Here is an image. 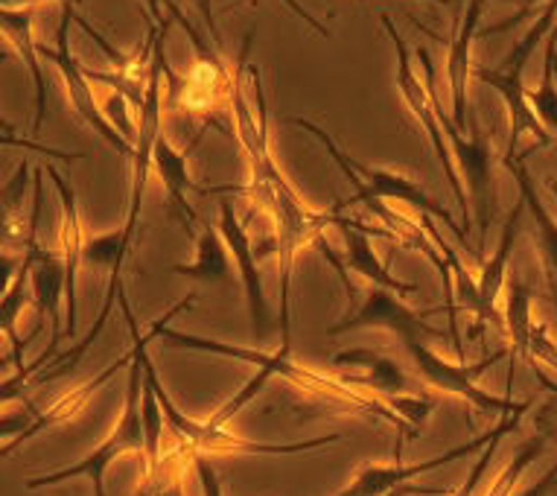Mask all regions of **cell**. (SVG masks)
Segmentation results:
<instances>
[{
  "label": "cell",
  "mask_w": 557,
  "mask_h": 496,
  "mask_svg": "<svg viewBox=\"0 0 557 496\" xmlns=\"http://www.w3.org/2000/svg\"><path fill=\"white\" fill-rule=\"evenodd\" d=\"M0 59H7V55H3V53H0Z\"/></svg>",
  "instance_id": "7bdbcfd3"
},
{
  "label": "cell",
  "mask_w": 557,
  "mask_h": 496,
  "mask_svg": "<svg viewBox=\"0 0 557 496\" xmlns=\"http://www.w3.org/2000/svg\"><path fill=\"white\" fill-rule=\"evenodd\" d=\"M435 3H444V7H447V3H453V0H435Z\"/></svg>",
  "instance_id": "b9f144b4"
},
{
  "label": "cell",
  "mask_w": 557,
  "mask_h": 496,
  "mask_svg": "<svg viewBox=\"0 0 557 496\" xmlns=\"http://www.w3.org/2000/svg\"><path fill=\"white\" fill-rule=\"evenodd\" d=\"M531 303H534V289L522 277L513 275L508 284V298H505V333L511 336V348L517 357L531 362Z\"/></svg>",
  "instance_id": "d4e9b609"
},
{
  "label": "cell",
  "mask_w": 557,
  "mask_h": 496,
  "mask_svg": "<svg viewBox=\"0 0 557 496\" xmlns=\"http://www.w3.org/2000/svg\"><path fill=\"white\" fill-rule=\"evenodd\" d=\"M441 310H411L403 301V295L383 289V286H368L362 293V301L347 303V313L338 319L333 327H327V336H338L347 331H368V327H383V331L406 339H444V331L430 324V315Z\"/></svg>",
  "instance_id": "52a82bcc"
},
{
  "label": "cell",
  "mask_w": 557,
  "mask_h": 496,
  "mask_svg": "<svg viewBox=\"0 0 557 496\" xmlns=\"http://www.w3.org/2000/svg\"><path fill=\"white\" fill-rule=\"evenodd\" d=\"M45 173L53 178L55 190H59V208H62V222H59V251H62L64 266H67V289H64V301H67V322H64V336L74 339L76 336V269L83 266V213H79V202H76L74 184L67 182L50 161L45 164Z\"/></svg>",
  "instance_id": "2e32d148"
},
{
  "label": "cell",
  "mask_w": 557,
  "mask_h": 496,
  "mask_svg": "<svg viewBox=\"0 0 557 496\" xmlns=\"http://www.w3.org/2000/svg\"><path fill=\"white\" fill-rule=\"evenodd\" d=\"M140 421L147 432V470L149 485L158 482V459H161V430H164L166 414L156 392V365L149 362V354H144V388H140Z\"/></svg>",
  "instance_id": "cb8c5ba5"
},
{
  "label": "cell",
  "mask_w": 557,
  "mask_h": 496,
  "mask_svg": "<svg viewBox=\"0 0 557 496\" xmlns=\"http://www.w3.org/2000/svg\"><path fill=\"white\" fill-rule=\"evenodd\" d=\"M38 3H50V0H0V7H10V10H29ZM59 3H83V0H59Z\"/></svg>",
  "instance_id": "f35d334b"
},
{
  "label": "cell",
  "mask_w": 557,
  "mask_h": 496,
  "mask_svg": "<svg viewBox=\"0 0 557 496\" xmlns=\"http://www.w3.org/2000/svg\"><path fill=\"white\" fill-rule=\"evenodd\" d=\"M534 359L546 362V365H552V371H557L555 342L548 339L546 327L540 322H534V327H531V362H534Z\"/></svg>",
  "instance_id": "d6a6232c"
},
{
  "label": "cell",
  "mask_w": 557,
  "mask_h": 496,
  "mask_svg": "<svg viewBox=\"0 0 557 496\" xmlns=\"http://www.w3.org/2000/svg\"><path fill=\"white\" fill-rule=\"evenodd\" d=\"M330 222H333V225H338L342 237H345V255H342V263H345L350 272H357V275H362L374 286L392 289V293H397V295L418 293V284H411V281H397V277H394L392 272L385 269L383 260L376 258L374 243H371V234L397 239L392 231L366 228L362 222L347 220V216H342V213H336V211H330Z\"/></svg>",
  "instance_id": "e0dca14e"
},
{
  "label": "cell",
  "mask_w": 557,
  "mask_h": 496,
  "mask_svg": "<svg viewBox=\"0 0 557 496\" xmlns=\"http://www.w3.org/2000/svg\"><path fill=\"white\" fill-rule=\"evenodd\" d=\"M0 132H3V135H18V129H15L10 120L3 117V114H0Z\"/></svg>",
  "instance_id": "ab89813d"
},
{
  "label": "cell",
  "mask_w": 557,
  "mask_h": 496,
  "mask_svg": "<svg viewBox=\"0 0 557 496\" xmlns=\"http://www.w3.org/2000/svg\"><path fill=\"white\" fill-rule=\"evenodd\" d=\"M255 33H248L246 45L239 50V67L231 83L234 97V114H237V138L243 144L248 161V194L260 202L274 225V248L281 263V348L293 350V315H289V284H293V263L298 248L319 237L324 225H330V213L312 211L304 202L277 164L269 149V111H265V94L260 83V67L248 62Z\"/></svg>",
  "instance_id": "6da1fadb"
},
{
  "label": "cell",
  "mask_w": 557,
  "mask_h": 496,
  "mask_svg": "<svg viewBox=\"0 0 557 496\" xmlns=\"http://www.w3.org/2000/svg\"><path fill=\"white\" fill-rule=\"evenodd\" d=\"M403 348H406L411 365L421 374V380L426 386L438 388V392H447V395L465 397L467 404L475 406V409H482V412L511 414L517 412V409H522V406H531V400H525V404H513L511 397H496L491 395V392H484V388L475 386V377H479L482 371H487L494 362H499V359L505 357V350L491 354V357L482 359L479 365H456V362H447L444 357H438L423 339H406L403 342Z\"/></svg>",
  "instance_id": "8992f818"
},
{
  "label": "cell",
  "mask_w": 557,
  "mask_h": 496,
  "mask_svg": "<svg viewBox=\"0 0 557 496\" xmlns=\"http://www.w3.org/2000/svg\"><path fill=\"white\" fill-rule=\"evenodd\" d=\"M470 74L479 79V83L491 85L499 97H503L505 109H508V123H511V132H508V147H505L503 158H517L520 152V138L522 135H531L537 140V147H548L555 144V138L548 135L546 126L540 123L534 109L529 102V88L522 85L520 71H487V67L475 65Z\"/></svg>",
  "instance_id": "9a60e30c"
},
{
  "label": "cell",
  "mask_w": 557,
  "mask_h": 496,
  "mask_svg": "<svg viewBox=\"0 0 557 496\" xmlns=\"http://www.w3.org/2000/svg\"><path fill=\"white\" fill-rule=\"evenodd\" d=\"M45 166L29 173V161L21 158L12 175L0 187V248L27 251L29 234L41 216V178Z\"/></svg>",
  "instance_id": "8fae6325"
},
{
  "label": "cell",
  "mask_w": 557,
  "mask_h": 496,
  "mask_svg": "<svg viewBox=\"0 0 557 496\" xmlns=\"http://www.w3.org/2000/svg\"><path fill=\"white\" fill-rule=\"evenodd\" d=\"M531 406H534V404H531ZM531 406H522V409H517V412H511V414H505L503 421L496 423L494 435H491V442H487V447H484V450L479 452V459H475L473 470H470V476L465 479V485L458 487V491L453 496H473V491H475V487H479V482H482V479H484L487 468L494 464L496 450H499V444H503V438H505V435H508V432L513 430V426H517V423H520V418L525 412H529Z\"/></svg>",
  "instance_id": "f1b7e54d"
},
{
  "label": "cell",
  "mask_w": 557,
  "mask_h": 496,
  "mask_svg": "<svg viewBox=\"0 0 557 496\" xmlns=\"http://www.w3.org/2000/svg\"><path fill=\"white\" fill-rule=\"evenodd\" d=\"M196 3V10H199L201 21L208 24V29H211V38L213 45L220 47V27H216V18H213V0H193Z\"/></svg>",
  "instance_id": "74e56055"
},
{
  "label": "cell",
  "mask_w": 557,
  "mask_h": 496,
  "mask_svg": "<svg viewBox=\"0 0 557 496\" xmlns=\"http://www.w3.org/2000/svg\"><path fill=\"white\" fill-rule=\"evenodd\" d=\"M0 147L27 149V152H38V156L50 158V161H83V158H88L85 152H64V149L45 147V144H38V140L21 138V135H3V132H0Z\"/></svg>",
  "instance_id": "4dcf8cb0"
},
{
  "label": "cell",
  "mask_w": 557,
  "mask_h": 496,
  "mask_svg": "<svg viewBox=\"0 0 557 496\" xmlns=\"http://www.w3.org/2000/svg\"><path fill=\"white\" fill-rule=\"evenodd\" d=\"M156 392L158 400L164 406L166 426L173 430L175 444L178 450H184L187 456L193 452H231V456H293V452H307L319 450V447H330V444H338L345 435H319V438H307V442L295 444H263V442H248L243 435H234L225 426H213V423H199L190 414H184L178 406L173 404V397L166 395V388L161 386V380L156 374Z\"/></svg>",
  "instance_id": "277c9868"
},
{
  "label": "cell",
  "mask_w": 557,
  "mask_h": 496,
  "mask_svg": "<svg viewBox=\"0 0 557 496\" xmlns=\"http://www.w3.org/2000/svg\"><path fill=\"white\" fill-rule=\"evenodd\" d=\"M534 435H540L548 447H557V400L540 406V412L534 414Z\"/></svg>",
  "instance_id": "e575fe53"
},
{
  "label": "cell",
  "mask_w": 557,
  "mask_h": 496,
  "mask_svg": "<svg viewBox=\"0 0 557 496\" xmlns=\"http://www.w3.org/2000/svg\"><path fill=\"white\" fill-rule=\"evenodd\" d=\"M453 7H456V21H458V15H461V10H465V0H453Z\"/></svg>",
  "instance_id": "60d3db41"
},
{
  "label": "cell",
  "mask_w": 557,
  "mask_h": 496,
  "mask_svg": "<svg viewBox=\"0 0 557 496\" xmlns=\"http://www.w3.org/2000/svg\"><path fill=\"white\" fill-rule=\"evenodd\" d=\"M132 357H135V350H128V354H123V357L117 359V362H111L106 371H100L97 377H91L88 383H83V386H76L71 388L67 395L59 397L50 409H45V412H36V418H33V423H29L27 430L21 432L18 438H12L10 444H0V461L7 459V456H12L15 450H21L24 444L33 442L36 435H41L45 430H50V426H55V423H64V421H71V418H76V414L83 412V406L88 404L94 397V392L100 386H106L114 374H117L120 368L128 365L132 362Z\"/></svg>",
  "instance_id": "d6986e66"
},
{
  "label": "cell",
  "mask_w": 557,
  "mask_h": 496,
  "mask_svg": "<svg viewBox=\"0 0 557 496\" xmlns=\"http://www.w3.org/2000/svg\"><path fill=\"white\" fill-rule=\"evenodd\" d=\"M74 3H62V21H59V29H55V47H38V59H47L53 62L55 71L62 74L64 88H67V97H71V106L79 117L85 120V126H91V132H97L111 149H117L120 156H126L128 161L135 158V147L128 144L114 123L106 117V111L97 106L91 94V85H88V76H85L83 65L76 62L74 53H71V45H67V27L74 21Z\"/></svg>",
  "instance_id": "ba28073f"
},
{
  "label": "cell",
  "mask_w": 557,
  "mask_h": 496,
  "mask_svg": "<svg viewBox=\"0 0 557 496\" xmlns=\"http://www.w3.org/2000/svg\"><path fill=\"white\" fill-rule=\"evenodd\" d=\"M193 468H196V476H199L201 494L205 496H222V482L216 476V470L208 459H205V452H193Z\"/></svg>",
  "instance_id": "836d02e7"
},
{
  "label": "cell",
  "mask_w": 557,
  "mask_h": 496,
  "mask_svg": "<svg viewBox=\"0 0 557 496\" xmlns=\"http://www.w3.org/2000/svg\"><path fill=\"white\" fill-rule=\"evenodd\" d=\"M199 140L201 132L199 138L190 144V149L182 152V149H175L173 144L161 135V138L156 140V149H152V166H156V173L161 175V184H164L166 196H170V211H173L175 220L184 222V228L187 231H193V225H196V211H193L190 202H187V190H199L201 194L199 184L193 182L190 173H187V156L199 147Z\"/></svg>",
  "instance_id": "44dd1931"
},
{
  "label": "cell",
  "mask_w": 557,
  "mask_h": 496,
  "mask_svg": "<svg viewBox=\"0 0 557 496\" xmlns=\"http://www.w3.org/2000/svg\"><path fill=\"white\" fill-rule=\"evenodd\" d=\"M33 10H10L0 7V36L7 38L12 50L21 55V62L27 65L29 76H33V91H36V120H33V135H38L41 123L47 117V100H50V88H47L45 71L38 62V45L33 38Z\"/></svg>",
  "instance_id": "ffe728a7"
},
{
  "label": "cell",
  "mask_w": 557,
  "mask_h": 496,
  "mask_svg": "<svg viewBox=\"0 0 557 496\" xmlns=\"http://www.w3.org/2000/svg\"><path fill=\"white\" fill-rule=\"evenodd\" d=\"M50 354H41V357L36 359V362H29V365L24 368H15L10 377L0 380V406L3 404H12V400H21V404H29L27 400V388H29V380L36 377L38 371H45L47 362H50Z\"/></svg>",
  "instance_id": "f546056e"
},
{
  "label": "cell",
  "mask_w": 557,
  "mask_h": 496,
  "mask_svg": "<svg viewBox=\"0 0 557 496\" xmlns=\"http://www.w3.org/2000/svg\"><path fill=\"white\" fill-rule=\"evenodd\" d=\"M380 21H383L385 33H388V38H392L394 45V53H397V91H400L403 102L409 106L411 117L418 120L423 126V132H426V138H430L432 149H435V156H438L441 161V170H444V175H447V184L449 190H453V196H456L458 208L465 211V216L470 220V202H467V194L465 187H461V178H458L456 166H453V152H449V144H447V132H444V126H441V117H438V94H435V62H432V55L426 47H418L414 50V55L421 59V65L426 67V83L423 85V79L418 76V71H414V65H411V50L409 45H406V38L394 29L392 18L388 15H380Z\"/></svg>",
  "instance_id": "7a4b0ae2"
},
{
  "label": "cell",
  "mask_w": 557,
  "mask_h": 496,
  "mask_svg": "<svg viewBox=\"0 0 557 496\" xmlns=\"http://www.w3.org/2000/svg\"><path fill=\"white\" fill-rule=\"evenodd\" d=\"M546 447H548V444L543 442L540 435H534L531 442L522 444L520 450H517V456L511 459V464L503 470V476L496 479L494 487H491V494H487V496H508V494H511V487L520 482V476L525 473V470H529L531 461L540 459V452L546 450ZM555 487H557V468H552L546 476L540 479V482H534V487H531V491H525L522 496H546L548 491H555Z\"/></svg>",
  "instance_id": "4316f807"
},
{
  "label": "cell",
  "mask_w": 557,
  "mask_h": 496,
  "mask_svg": "<svg viewBox=\"0 0 557 496\" xmlns=\"http://www.w3.org/2000/svg\"><path fill=\"white\" fill-rule=\"evenodd\" d=\"M333 365H347V368H359L362 377H350L357 386L368 388L371 395L383 397L385 404H392L397 412L421 430L423 421L430 418L432 412V400L430 397H418L409 395V377L403 374V368L394 362L392 357H385L380 350L371 348H354V350H342L333 357Z\"/></svg>",
  "instance_id": "9c48e42d"
},
{
  "label": "cell",
  "mask_w": 557,
  "mask_h": 496,
  "mask_svg": "<svg viewBox=\"0 0 557 496\" xmlns=\"http://www.w3.org/2000/svg\"><path fill=\"white\" fill-rule=\"evenodd\" d=\"M522 213H525V202H520L511 211L508 222H505L503 237H499V246H496L494 258L487 260L482 266V275L475 277V298L470 313L475 315V336L494 324L496 331L505 333V322L496 303H499V295H503L505 284H508V260L513 255V246H517V237H520V225H522Z\"/></svg>",
  "instance_id": "5bb4252c"
},
{
  "label": "cell",
  "mask_w": 557,
  "mask_h": 496,
  "mask_svg": "<svg viewBox=\"0 0 557 496\" xmlns=\"http://www.w3.org/2000/svg\"><path fill=\"white\" fill-rule=\"evenodd\" d=\"M503 164L508 166L517 178V187H520L522 202H525V211L531 213L534 220V228H537V246H540V260H543V272H546L548 293L557 303V220L546 211V204L540 202L537 190L531 184V175L522 164V158H503Z\"/></svg>",
  "instance_id": "7402d4cb"
},
{
  "label": "cell",
  "mask_w": 557,
  "mask_h": 496,
  "mask_svg": "<svg viewBox=\"0 0 557 496\" xmlns=\"http://www.w3.org/2000/svg\"><path fill=\"white\" fill-rule=\"evenodd\" d=\"M170 272L190 281H205V284H228L231 281V251L222 239L216 225H205L196 239V260L193 263H175Z\"/></svg>",
  "instance_id": "603a6c76"
},
{
  "label": "cell",
  "mask_w": 557,
  "mask_h": 496,
  "mask_svg": "<svg viewBox=\"0 0 557 496\" xmlns=\"http://www.w3.org/2000/svg\"><path fill=\"white\" fill-rule=\"evenodd\" d=\"M36 406L24 404L21 412H3L0 414V444H10L12 438H18L21 432L27 430L33 418H36Z\"/></svg>",
  "instance_id": "1f68e13d"
},
{
  "label": "cell",
  "mask_w": 557,
  "mask_h": 496,
  "mask_svg": "<svg viewBox=\"0 0 557 496\" xmlns=\"http://www.w3.org/2000/svg\"><path fill=\"white\" fill-rule=\"evenodd\" d=\"M487 0H465V10L458 15L456 33L449 38V53H447V76H449V91H453V126L458 132H465L467 114H470V102H467V79L473 71L470 53H473V41L479 36V21H482V10Z\"/></svg>",
  "instance_id": "ac0fdd59"
},
{
  "label": "cell",
  "mask_w": 557,
  "mask_h": 496,
  "mask_svg": "<svg viewBox=\"0 0 557 496\" xmlns=\"http://www.w3.org/2000/svg\"><path fill=\"white\" fill-rule=\"evenodd\" d=\"M38 228L29 234L27 255H29V295L36 301L38 315H45L50 322V348L47 354L55 357L59 345L64 339V315L62 301L64 289H67V266L59 248H41L38 246Z\"/></svg>",
  "instance_id": "7c38bea8"
},
{
  "label": "cell",
  "mask_w": 557,
  "mask_h": 496,
  "mask_svg": "<svg viewBox=\"0 0 557 496\" xmlns=\"http://www.w3.org/2000/svg\"><path fill=\"white\" fill-rule=\"evenodd\" d=\"M33 298L29 295V255L24 251V263H21V272L15 277V284L12 289L3 298H0V333L10 339V348H12V365L15 368H24V354H27V342L18 336V319H21V310L27 307V301Z\"/></svg>",
  "instance_id": "484cf974"
},
{
  "label": "cell",
  "mask_w": 557,
  "mask_h": 496,
  "mask_svg": "<svg viewBox=\"0 0 557 496\" xmlns=\"http://www.w3.org/2000/svg\"><path fill=\"white\" fill-rule=\"evenodd\" d=\"M494 430L484 432L473 442L461 444V447H453V450L441 452V456H432L426 461H418V464H403V461H394V464H368L350 479V485L345 491H338L336 496H385L388 491H397V487L409 485L411 479H421L426 473L438 468H447L456 459H465V456H473V452L484 450L487 442H491Z\"/></svg>",
  "instance_id": "4fadbf2b"
},
{
  "label": "cell",
  "mask_w": 557,
  "mask_h": 496,
  "mask_svg": "<svg viewBox=\"0 0 557 496\" xmlns=\"http://www.w3.org/2000/svg\"><path fill=\"white\" fill-rule=\"evenodd\" d=\"M18 263H24L21 251H10V248H0V298L10 293L15 277H18Z\"/></svg>",
  "instance_id": "d590c367"
},
{
  "label": "cell",
  "mask_w": 557,
  "mask_h": 496,
  "mask_svg": "<svg viewBox=\"0 0 557 496\" xmlns=\"http://www.w3.org/2000/svg\"><path fill=\"white\" fill-rule=\"evenodd\" d=\"M438 117L444 132H447L449 152L456 156L458 170L465 173L467 202L473 208L475 228H479V248H484L487 228H491L496 222V216H499V194H496L494 182V149H491V140H487L484 129L479 126L473 109L467 114V135H461V132L453 126V120L444 114L441 106Z\"/></svg>",
  "instance_id": "5b68a950"
},
{
  "label": "cell",
  "mask_w": 557,
  "mask_h": 496,
  "mask_svg": "<svg viewBox=\"0 0 557 496\" xmlns=\"http://www.w3.org/2000/svg\"><path fill=\"white\" fill-rule=\"evenodd\" d=\"M225 246H228L231 258L237 260L239 281H243V293H246L248 315H251V331H255V345H265L269 336L274 333V319L269 313V301H265L263 293V275H260V266H257V248L251 243V234L243 222L237 220V211L228 199L220 202V222H216Z\"/></svg>",
  "instance_id": "30bf717a"
},
{
  "label": "cell",
  "mask_w": 557,
  "mask_h": 496,
  "mask_svg": "<svg viewBox=\"0 0 557 496\" xmlns=\"http://www.w3.org/2000/svg\"><path fill=\"white\" fill-rule=\"evenodd\" d=\"M499 3H517V7H520V12H517L513 18L503 21V24H494V27L479 29V36H482V38H491V36H499V33H508V29L517 27V24H520V21L525 18V15H529V12L534 10L537 3H548V0H499Z\"/></svg>",
  "instance_id": "8d00e7d4"
},
{
  "label": "cell",
  "mask_w": 557,
  "mask_h": 496,
  "mask_svg": "<svg viewBox=\"0 0 557 496\" xmlns=\"http://www.w3.org/2000/svg\"><path fill=\"white\" fill-rule=\"evenodd\" d=\"M557 27L546 38V55H543V79L534 91H529V102L546 132L557 140Z\"/></svg>",
  "instance_id": "83f0119b"
},
{
  "label": "cell",
  "mask_w": 557,
  "mask_h": 496,
  "mask_svg": "<svg viewBox=\"0 0 557 496\" xmlns=\"http://www.w3.org/2000/svg\"><path fill=\"white\" fill-rule=\"evenodd\" d=\"M289 123L295 126H301L312 135V138L319 140L321 147L327 149V156L333 158L338 164V170L347 175V182L357 187V194H371L376 199H394V202H406L411 208H418L423 216H432V220H441L447 225L453 234L458 237V243H465L467 246V231L453 220V213L444 208L441 202H435L426 190H423L421 184L409 178V175H400V173H392V170H380V166H368L362 161H357L354 156H347L345 149H338V144L330 138L327 132L315 126L312 120L307 117H289Z\"/></svg>",
  "instance_id": "3957f363"
}]
</instances>
